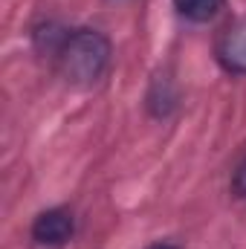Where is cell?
I'll list each match as a JSON object with an SVG mask.
<instances>
[{"label":"cell","mask_w":246,"mask_h":249,"mask_svg":"<svg viewBox=\"0 0 246 249\" xmlns=\"http://www.w3.org/2000/svg\"><path fill=\"white\" fill-rule=\"evenodd\" d=\"M35 50L47 55L70 87L90 90L102 84L113 67V44L105 32L90 26L44 23L32 32Z\"/></svg>","instance_id":"cell-1"},{"label":"cell","mask_w":246,"mask_h":249,"mask_svg":"<svg viewBox=\"0 0 246 249\" xmlns=\"http://www.w3.org/2000/svg\"><path fill=\"white\" fill-rule=\"evenodd\" d=\"M75 235V217L70 209L55 206V209H47L41 214H35L32 226H29V238L35 247L44 249H61L72 241Z\"/></svg>","instance_id":"cell-2"},{"label":"cell","mask_w":246,"mask_h":249,"mask_svg":"<svg viewBox=\"0 0 246 249\" xmlns=\"http://www.w3.org/2000/svg\"><path fill=\"white\" fill-rule=\"evenodd\" d=\"M214 61L229 75H246V15L235 18L214 41Z\"/></svg>","instance_id":"cell-3"},{"label":"cell","mask_w":246,"mask_h":249,"mask_svg":"<svg viewBox=\"0 0 246 249\" xmlns=\"http://www.w3.org/2000/svg\"><path fill=\"white\" fill-rule=\"evenodd\" d=\"M171 3H174L177 15L191 20V23H209L226 6V0H171Z\"/></svg>","instance_id":"cell-4"},{"label":"cell","mask_w":246,"mask_h":249,"mask_svg":"<svg viewBox=\"0 0 246 249\" xmlns=\"http://www.w3.org/2000/svg\"><path fill=\"white\" fill-rule=\"evenodd\" d=\"M232 194L241 197V200H246V154L238 160V165H235V171H232Z\"/></svg>","instance_id":"cell-5"},{"label":"cell","mask_w":246,"mask_h":249,"mask_svg":"<svg viewBox=\"0 0 246 249\" xmlns=\"http://www.w3.org/2000/svg\"><path fill=\"white\" fill-rule=\"evenodd\" d=\"M145 249H180L177 244H168V241H157V244H151V247H145Z\"/></svg>","instance_id":"cell-6"}]
</instances>
